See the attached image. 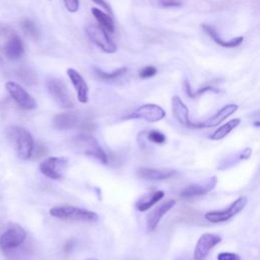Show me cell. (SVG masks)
<instances>
[{
    "mask_svg": "<svg viewBox=\"0 0 260 260\" xmlns=\"http://www.w3.org/2000/svg\"><path fill=\"white\" fill-rule=\"evenodd\" d=\"M50 214L53 217L64 219V220H71V221L95 222L99 219L98 213L83 207L72 206V205L54 206L50 209Z\"/></svg>",
    "mask_w": 260,
    "mask_h": 260,
    "instance_id": "cell-2",
    "label": "cell"
},
{
    "mask_svg": "<svg viewBox=\"0 0 260 260\" xmlns=\"http://www.w3.org/2000/svg\"><path fill=\"white\" fill-rule=\"evenodd\" d=\"M93 3L98 4L100 7L104 8L107 12H109L110 14H112V9H111V6L106 2V0H91Z\"/></svg>",
    "mask_w": 260,
    "mask_h": 260,
    "instance_id": "cell-32",
    "label": "cell"
},
{
    "mask_svg": "<svg viewBox=\"0 0 260 260\" xmlns=\"http://www.w3.org/2000/svg\"><path fill=\"white\" fill-rule=\"evenodd\" d=\"M164 196H165V192L162 190L151 191V192L145 193L138 198L135 206L139 211H146L152 205H154L156 202H158L160 199H162Z\"/></svg>",
    "mask_w": 260,
    "mask_h": 260,
    "instance_id": "cell-19",
    "label": "cell"
},
{
    "mask_svg": "<svg viewBox=\"0 0 260 260\" xmlns=\"http://www.w3.org/2000/svg\"><path fill=\"white\" fill-rule=\"evenodd\" d=\"M166 117V111L158 105L155 104H144L137 109H135L132 113L126 116L124 119L126 120H144L150 123H154L162 120Z\"/></svg>",
    "mask_w": 260,
    "mask_h": 260,
    "instance_id": "cell-9",
    "label": "cell"
},
{
    "mask_svg": "<svg viewBox=\"0 0 260 260\" xmlns=\"http://www.w3.org/2000/svg\"><path fill=\"white\" fill-rule=\"evenodd\" d=\"M67 75L76 90L78 102L81 104H86L88 102V86L82 75L73 68L67 69Z\"/></svg>",
    "mask_w": 260,
    "mask_h": 260,
    "instance_id": "cell-15",
    "label": "cell"
},
{
    "mask_svg": "<svg viewBox=\"0 0 260 260\" xmlns=\"http://www.w3.org/2000/svg\"><path fill=\"white\" fill-rule=\"evenodd\" d=\"M3 51L8 59L16 60L22 56L24 52V47L21 40L17 36H13L7 41Z\"/></svg>",
    "mask_w": 260,
    "mask_h": 260,
    "instance_id": "cell-21",
    "label": "cell"
},
{
    "mask_svg": "<svg viewBox=\"0 0 260 260\" xmlns=\"http://www.w3.org/2000/svg\"><path fill=\"white\" fill-rule=\"evenodd\" d=\"M241 120L239 118H235V119H232L230 120L228 123L221 125L220 127H218L210 136L209 138L211 140H219V139H222L224 138L228 134H230L235 128H237L240 124Z\"/></svg>",
    "mask_w": 260,
    "mask_h": 260,
    "instance_id": "cell-23",
    "label": "cell"
},
{
    "mask_svg": "<svg viewBox=\"0 0 260 260\" xmlns=\"http://www.w3.org/2000/svg\"><path fill=\"white\" fill-rule=\"evenodd\" d=\"M247 204V197L241 196L222 210H213L205 213L204 217L213 223L223 222L240 213Z\"/></svg>",
    "mask_w": 260,
    "mask_h": 260,
    "instance_id": "cell-7",
    "label": "cell"
},
{
    "mask_svg": "<svg viewBox=\"0 0 260 260\" xmlns=\"http://www.w3.org/2000/svg\"><path fill=\"white\" fill-rule=\"evenodd\" d=\"M126 71H127V67H121V68H118L115 71H111V72H105V71L101 70L100 68H94L95 75L99 78H101L103 80H107V81H112V80L119 78L120 76L125 74Z\"/></svg>",
    "mask_w": 260,
    "mask_h": 260,
    "instance_id": "cell-24",
    "label": "cell"
},
{
    "mask_svg": "<svg viewBox=\"0 0 260 260\" xmlns=\"http://www.w3.org/2000/svg\"><path fill=\"white\" fill-rule=\"evenodd\" d=\"M238 108L239 107L235 104H229L222 107L220 110H218L214 115L209 117L207 120L201 123H193L192 128H210V127L217 126L226 118L232 116L238 110Z\"/></svg>",
    "mask_w": 260,
    "mask_h": 260,
    "instance_id": "cell-14",
    "label": "cell"
},
{
    "mask_svg": "<svg viewBox=\"0 0 260 260\" xmlns=\"http://www.w3.org/2000/svg\"><path fill=\"white\" fill-rule=\"evenodd\" d=\"M221 238L215 234H203L198 239L194 252H193V259L194 260H205L208 256L209 252L213 247L219 244Z\"/></svg>",
    "mask_w": 260,
    "mask_h": 260,
    "instance_id": "cell-12",
    "label": "cell"
},
{
    "mask_svg": "<svg viewBox=\"0 0 260 260\" xmlns=\"http://www.w3.org/2000/svg\"><path fill=\"white\" fill-rule=\"evenodd\" d=\"M217 260H241V257L237 253L221 252L217 255Z\"/></svg>",
    "mask_w": 260,
    "mask_h": 260,
    "instance_id": "cell-31",
    "label": "cell"
},
{
    "mask_svg": "<svg viewBox=\"0 0 260 260\" xmlns=\"http://www.w3.org/2000/svg\"><path fill=\"white\" fill-rule=\"evenodd\" d=\"M217 178L212 176L208 179H206L204 182L200 183H194L187 187H185L181 193L180 196L183 198H193L197 196H202L208 192H210L216 185Z\"/></svg>",
    "mask_w": 260,
    "mask_h": 260,
    "instance_id": "cell-13",
    "label": "cell"
},
{
    "mask_svg": "<svg viewBox=\"0 0 260 260\" xmlns=\"http://www.w3.org/2000/svg\"><path fill=\"white\" fill-rule=\"evenodd\" d=\"M7 136L13 142L17 155L20 159L31 157L35 148V142L31 134L23 127L12 126L6 131Z\"/></svg>",
    "mask_w": 260,
    "mask_h": 260,
    "instance_id": "cell-1",
    "label": "cell"
},
{
    "mask_svg": "<svg viewBox=\"0 0 260 260\" xmlns=\"http://www.w3.org/2000/svg\"><path fill=\"white\" fill-rule=\"evenodd\" d=\"M202 29L205 31V34L207 36H209L217 45L223 47V48H236L238 47L239 45H241L244 41V38L243 37H237V38H234L232 40H229V41H225L221 38L218 37L216 30L211 26V25H208V24H202Z\"/></svg>",
    "mask_w": 260,
    "mask_h": 260,
    "instance_id": "cell-20",
    "label": "cell"
},
{
    "mask_svg": "<svg viewBox=\"0 0 260 260\" xmlns=\"http://www.w3.org/2000/svg\"><path fill=\"white\" fill-rule=\"evenodd\" d=\"M172 112L181 125L192 128L193 123L190 121L189 118V110L184 102L181 100V98H179L178 95H174L172 98Z\"/></svg>",
    "mask_w": 260,
    "mask_h": 260,
    "instance_id": "cell-18",
    "label": "cell"
},
{
    "mask_svg": "<svg viewBox=\"0 0 260 260\" xmlns=\"http://www.w3.org/2000/svg\"><path fill=\"white\" fill-rule=\"evenodd\" d=\"M69 159L66 156H50L40 164V171L46 177L53 180H60L68 166Z\"/></svg>",
    "mask_w": 260,
    "mask_h": 260,
    "instance_id": "cell-8",
    "label": "cell"
},
{
    "mask_svg": "<svg viewBox=\"0 0 260 260\" xmlns=\"http://www.w3.org/2000/svg\"><path fill=\"white\" fill-rule=\"evenodd\" d=\"M53 126L58 130H69L74 128H80L83 130H90L91 124L87 122L77 112H64L54 116L52 121Z\"/></svg>",
    "mask_w": 260,
    "mask_h": 260,
    "instance_id": "cell-5",
    "label": "cell"
},
{
    "mask_svg": "<svg viewBox=\"0 0 260 260\" xmlns=\"http://www.w3.org/2000/svg\"><path fill=\"white\" fill-rule=\"evenodd\" d=\"M147 139L155 144H162L166 142V136L158 130H151L147 134Z\"/></svg>",
    "mask_w": 260,
    "mask_h": 260,
    "instance_id": "cell-27",
    "label": "cell"
},
{
    "mask_svg": "<svg viewBox=\"0 0 260 260\" xmlns=\"http://www.w3.org/2000/svg\"><path fill=\"white\" fill-rule=\"evenodd\" d=\"M74 143L85 155L99 160L103 165L108 164L107 153L92 135L82 132L74 138Z\"/></svg>",
    "mask_w": 260,
    "mask_h": 260,
    "instance_id": "cell-3",
    "label": "cell"
},
{
    "mask_svg": "<svg viewBox=\"0 0 260 260\" xmlns=\"http://www.w3.org/2000/svg\"><path fill=\"white\" fill-rule=\"evenodd\" d=\"M157 70L154 66H151V65H148V66H145L143 67L140 71H139V77L142 78V79H146V78H150L152 76H154L156 74Z\"/></svg>",
    "mask_w": 260,
    "mask_h": 260,
    "instance_id": "cell-29",
    "label": "cell"
},
{
    "mask_svg": "<svg viewBox=\"0 0 260 260\" xmlns=\"http://www.w3.org/2000/svg\"><path fill=\"white\" fill-rule=\"evenodd\" d=\"M65 8L71 12L74 13L76 11H78L79 9V0H63Z\"/></svg>",
    "mask_w": 260,
    "mask_h": 260,
    "instance_id": "cell-30",
    "label": "cell"
},
{
    "mask_svg": "<svg viewBox=\"0 0 260 260\" xmlns=\"http://www.w3.org/2000/svg\"><path fill=\"white\" fill-rule=\"evenodd\" d=\"M18 76L19 78L26 84H32L37 82V76L35 72H32L28 68H21L18 70Z\"/></svg>",
    "mask_w": 260,
    "mask_h": 260,
    "instance_id": "cell-26",
    "label": "cell"
},
{
    "mask_svg": "<svg viewBox=\"0 0 260 260\" xmlns=\"http://www.w3.org/2000/svg\"><path fill=\"white\" fill-rule=\"evenodd\" d=\"M182 4V0H157V5L161 8H178Z\"/></svg>",
    "mask_w": 260,
    "mask_h": 260,
    "instance_id": "cell-28",
    "label": "cell"
},
{
    "mask_svg": "<svg viewBox=\"0 0 260 260\" xmlns=\"http://www.w3.org/2000/svg\"><path fill=\"white\" fill-rule=\"evenodd\" d=\"M21 27H22L23 31L26 35H28L29 37H31L34 39H37L39 37V30H38L36 24L31 20H29L27 18L23 19L21 21Z\"/></svg>",
    "mask_w": 260,
    "mask_h": 260,
    "instance_id": "cell-25",
    "label": "cell"
},
{
    "mask_svg": "<svg viewBox=\"0 0 260 260\" xmlns=\"http://www.w3.org/2000/svg\"><path fill=\"white\" fill-rule=\"evenodd\" d=\"M25 231L16 223H10L6 231L0 236V248L4 251L19 247L25 240Z\"/></svg>",
    "mask_w": 260,
    "mask_h": 260,
    "instance_id": "cell-10",
    "label": "cell"
},
{
    "mask_svg": "<svg viewBox=\"0 0 260 260\" xmlns=\"http://www.w3.org/2000/svg\"><path fill=\"white\" fill-rule=\"evenodd\" d=\"M46 87L54 102L62 109L73 108V101L66 84L59 78L50 77L46 80Z\"/></svg>",
    "mask_w": 260,
    "mask_h": 260,
    "instance_id": "cell-4",
    "label": "cell"
},
{
    "mask_svg": "<svg viewBox=\"0 0 260 260\" xmlns=\"http://www.w3.org/2000/svg\"><path fill=\"white\" fill-rule=\"evenodd\" d=\"M83 260H98L95 258H86V259H83Z\"/></svg>",
    "mask_w": 260,
    "mask_h": 260,
    "instance_id": "cell-33",
    "label": "cell"
},
{
    "mask_svg": "<svg viewBox=\"0 0 260 260\" xmlns=\"http://www.w3.org/2000/svg\"><path fill=\"white\" fill-rule=\"evenodd\" d=\"M176 171L173 169H153V168H139L136 171L138 178L146 181H161L173 177Z\"/></svg>",
    "mask_w": 260,
    "mask_h": 260,
    "instance_id": "cell-17",
    "label": "cell"
},
{
    "mask_svg": "<svg viewBox=\"0 0 260 260\" xmlns=\"http://www.w3.org/2000/svg\"><path fill=\"white\" fill-rule=\"evenodd\" d=\"M85 34L87 38L103 52L112 54L117 51L116 44L112 41L109 34L100 25L87 24L85 26Z\"/></svg>",
    "mask_w": 260,
    "mask_h": 260,
    "instance_id": "cell-6",
    "label": "cell"
},
{
    "mask_svg": "<svg viewBox=\"0 0 260 260\" xmlns=\"http://www.w3.org/2000/svg\"><path fill=\"white\" fill-rule=\"evenodd\" d=\"M91 13L99 22V25L103 27L108 34H113L115 31V23L113 17L106 11L100 8H92Z\"/></svg>",
    "mask_w": 260,
    "mask_h": 260,
    "instance_id": "cell-22",
    "label": "cell"
},
{
    "mask_svg": "<svg viewBox=\"0 0 260 260\" xmlns=\"http://www.w3.org/2000/svg\"><path fill=\"white\" fill-rule=\"evenodd\" d=\"M6 90L10 96L16 102V104L24 110H34L37 108L36 100L18 83L8 81L5 84Z\"/></svg>",
    "mask_w": 260,
    "mask_h": 260,
    "instance_id": "cell-11",
    "label": "cell"
},
{
    "mask_svg": "<svg viewBox=\"0 0 260 260\" xmlns=\"http://www.w3.org/2000/svg\"><path fill=\"white\" fill-rule=\"evenodd\" d=\"M176 204V200L175 199H170L168 201H166L165 203L158 205L157 207H155L150 213H148L147 217H146V225H147V230L149 232H153L156 230L160 219L162 218V216L169 212Z\"/></svg>",
    "mask_w": 260,
    "mask_h": 260,
    "instance_id": "cell-16",
    "label": "cell"
}]
</instances>
